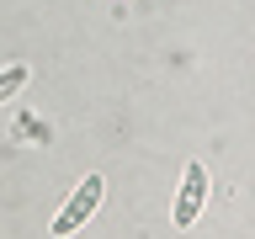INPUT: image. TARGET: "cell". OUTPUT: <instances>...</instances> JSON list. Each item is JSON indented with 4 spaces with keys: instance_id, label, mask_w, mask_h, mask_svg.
<instances>
[{
    "instance_id": "3",
    "label": "cell",
    "mask_w": 255,
    "mask_h": 239,
    "mask_svg": "<svg viewBox=\"0 0 255 239\" xmlns=\"http://www.w3.org/2000/svg\"><path fill=\"white\" fill-rule=\"evenodd\" d=\"M21 85H27V64H5L0 69V101H11Z\"/></svg>"
},
{
    "instance_id": "2",
    "label": "cell",
    "mask_w": 255,
    "mask_h": 239,
    "mask_svg": "<svg viewBox=\"0 0 255 239\" xmlns=\"http://www.w3.org/2000/svg\"><path fill=\"white\" fill-rule=\"evenodd\" d=\"M207 207V165L202 159H186V175H181V191H175V229H191Z\"/></svg>"
},
{
    "instance_id": "1",
    "label": "cell",
    "mask_w": 255,
    "mask_h": 239,
    "mask_svg": "<svg viewBox=\"0 0 255 239\" xmlns=\"http://www.w3.org/2000/svg\"><path fill=\"white\" fill-rule=\"evenodd\" d=\"M101 191H107V181H101V175H85V181L69 191L64 213L53 218V234H59V239H69L80 223H91V218H96V207H101Z\"/></svg>"
}]
</instances>
